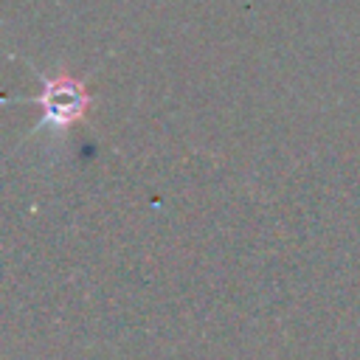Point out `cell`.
<instances>
[{"label":"cell","instance_id":"obj_1","mask_svg":"<svg viewBox=\"0 0 360 360\" xmlns=\"http://www.w3.org/2000/svg\"><path fill=\"white\" fill-rule=\"evenodd\" d=\"M37 104L42 107V124L48 127H70L73 121H79L90 104V96L84 90V84L73 76H53L42 82V93L37 98Z\"/></svg>","mask_w":360,"mask_h":360}]
</instances>
